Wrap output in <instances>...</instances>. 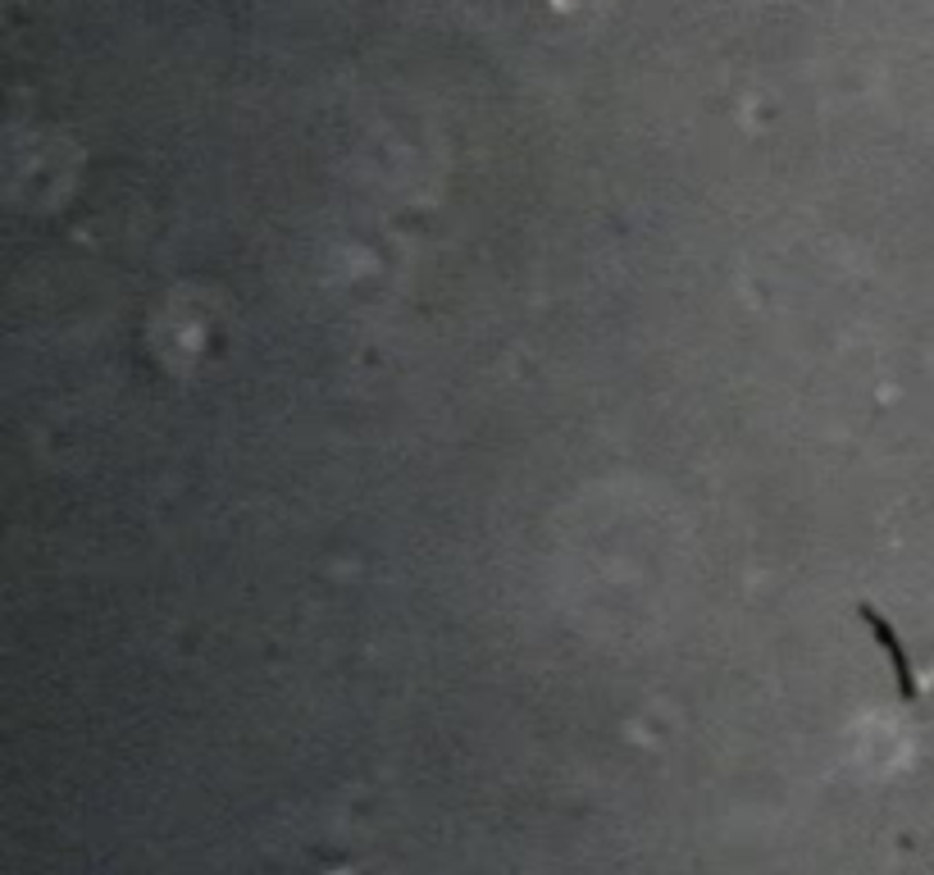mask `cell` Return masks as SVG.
Wrapping results in <instances>:
<instances>
[{
    "instance_id": "cell-1",
    "label": "cell",
    "mask_w": 934,
    "mask_h": 875,
    "mask_svg": "<svg viewBox=\"0 0 934 875\" xmlns=\"http://www.w3.org/2000/svg\"><path fill=\"white\" fill-rule=\"evenodd\" d=\"M556 5H565V0H556Z\"/></svg>"
}]
</instances>
